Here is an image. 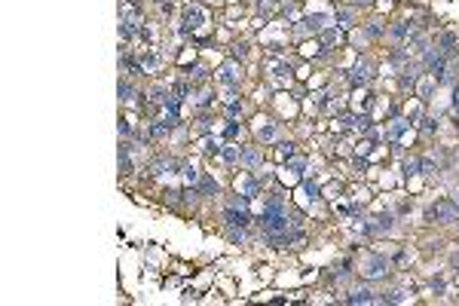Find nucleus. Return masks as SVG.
<instances>
[{"label": "nucleus", "mask_w": 459, "mask_h": 306, "mask_svg": "<svg viewBox=\"0 0 459 306\" xmlns=\"http://www.w3.org/2000/svg\"><path fill=\"white\" fill-rule=\"evenodd\" d=\"M248 202L251 199H245V196H236L230 205H227V211H224V221H227V227H245L251 218H248Z\"/></svg>", "instance_id": "obj_1"}, {"label": "nucleus", "mask_w": 459, "mask_h": 306, "mask_svg": "<svg viewBox=\"0 0 459 306\" xmlns=\"http://www.w3.org/2000/svg\"><path fill=\"white\" fill-rule=\"evenodd\" d=\"M426 218L429 221H438V224H453L459 221V208L453 199H441V202H435L429 211H426Z\"/></svg>", "instance_id": "obj_2"}, {"label": "nucleus", "mask_w": 459, "mask_h": 306, "mask_svg": "<svg viewBox=\"0 0 459 306\" xmlns=\"http://www.w3.org/2000/svg\"><path fill=\"white\" fill-rule=\"evenodd\" d=\"M260 227H263L267 236H273V233L288 230L291 224H288V215H285V211H263V215H260Z\"/></svg>", "instance_id": "obj_3"}, {"label": "nucleus", "mask_w": 459, "mask_h": 306, "mask_svg": "<svg viewBox=\"0 0 459 306\" xmlns=\"http://www.w3.org/2000/svg\"><path fill=\"white\" fill-rule=\"evenodd\" d=\"M208 21V12L199 6V3H190L187 9H184V28H181V34H187V31H196V28H202Z\"/></svg>", "instance_id": "obj_4"}, {"label": "nucleus", "mask_w": 459, "mask_h": 306, "mask_svg": "<svg viewBox=\"0 0 459 306\" xmlns=\"http://www.w3.org/2000/svg\"><path fill=\"white\" fill-rule=\"evenodd\" d=\"M361 273H365L368 279H383V276L389 273V261H386V257H380V254H371V257H365Z\"/></svg>", "instance_id": "obj_5"}, {"label": "nucleus", "mask_w": 459, "mask_h": 306, "mask_svg": "<svg viewBox=\"0 0 459 306\" xmlns=\"http://www.w3.org/2000/svg\"><path fill=\"white\" fill-rule=\"evenodd\" d=\"M371 77H374V64H371L368 58H358V61H355V67L346 74V80H349L352 86H365Z\"/></svg>", "instance_id": "obj_6"}, {"label": "nucleus", "mask_w": 459, "mask_h": 306, "mask_svg": "<svg viewBox=\"0 0 459 306\" xmlns=\"http://www.w3.org/2000/svg\"><path fill=\"white\" fill-rule=\"evenodd\" d=\"M239 77H242V74H239V64H236V61H224V64L218 67V83L227 86V89H236V86H239Z\"/></svg>", "instance_id": "obj_7"}, {"label": "nucleus", "mask_w": 459, "mask_h": 306, "mask_svg": "<svg viewBox=\"0 0 459 306\" xmlns=\"http://www.w3.org/2000/svg\"><path fill=\"white\" fill-rule=\"evenodd\" d=\"M361 230H368V233H389L392 230V215H377L368 224H361Z\"/></svg>", "instance_id": "obj_8"}, {"label": "nucleus", "mask_w": 459, "mask_h": 306, "mask_svg": "<svg viewBox=\"0 0 459 306\" xmlns=\"http://www.w3.org/2000/svg\"><path fill=\"white\" fill-rule=\"evenodd\" d=\"M236 193L245 196V199H254V196L260 193V181H254V178H239V181H236Z\"/></svg>", "instance_id": "obj_9"}, {"label": "nucleus", "mask_w": 459, "mask_h": 306, "mask_svg": "<svg viewBox=\"0 0 459 306\" xmlns=\"http://www.w3.org/2000/svg\"><path fill=\"white\" fill-rule=\"evenodd\" d=\"M407 132H410V123H407V120H395V123L389 126L386 138H389V141H401V138H404Z\"/></svg>", "instance_id": "obj_10"}, {"label": "nucleus", "mask_w": 459, "mask_h": 306, "mask_svg": "<svg viewBox=\"0 0 459 306\" xmlns=\"http://www.w3.org/2000/svg\"><path fill=\"white\" fill-rule=\"evenodd\" d=\"M159 64H162V58L153 52V49H147L144 55H141V70H147V74H153V70H159Z\"/></svg>", "instance_id": "obj_11"}, {"label": "nucleus", "mask_w": 459, "mask_h": 306, "mask_svg": "<svg viewBox=\"0 0 459 306\" xmlns=\"http://www.w3.org/2000/svg\"><path fill=\"white\" fill-rule=\"evenodd\" d=\"M196 190H199L202 196H218V190H221V187H218V181H214V178L202 175V178L196 181Z\"/></svg>", "instance_id": "obj_12"}, {"label": "nucleus", "mask_w": 459, "mask_h": 306, "mask_svg": "<svg viewBox=\"0 0 459 306\" xmlns=\"http://www.w3.org/2000/svg\"><path fill=\"white\" fill-rule=\"evenodd\" d=\"M123 21L141 25V12H138V3H135V0H126V3H123Z\"/></svg>", "instance_id": "obj_13"}, {"label": "nucleus", "mask_w": 459, "mask_h": 306, "mask_svg": "<svg viewBox=\"0 0 459 306\" xmlns=\"http://www.w3.org/2000/svg\"><path fill=\"white\" fill-rule=\"evenodd\" d=\"M346 303H380V300L374 297V291H368V288H358V291H352V294L346 297Z\"/></svg>", "instance_id": "obj_14"}, {"label": "nucleus", "mask_w": 459, "mask_h": 306, "mask_svg": "<svg viewBox=\"0 0 459 306\" xmlns=\"http://www.w3.org/2000/svg\"><path fill=\"white\" fill-rule=\"evenodd\" d=\"M328 21H331V15H325V12H316V15H309L303 25H306V31H322Z\"/></svg>", "instance_id": "obj_15"}, {"label": "nucleus", "mask_w": 459, "mask_h": 306, "mask_svg": "<svg viewBox=\"0 0 459 306\" xmlns=\"http://www.w3.org/2000/svg\"><path fill=\"white\" fill-rule=\"evenodd\" d=\"M340 40H343V34H340L337 28H325V31H322V46H325V49H331V46H337Z\"/></svg>", "instance_id": "obj_16"}, {"label": "nucleus", "mask_w": 459, "mask_h": 306, "mask_svg": "<svg viewBox=\"0 0 459 306\" xmlns=\"http://www.w3.org/2000/svg\"><path fill=\"white\" fill-rule=\"evenodd\" d=\"M276 135H279V126H276V123L257 126V138H260V141H276Z\"/></svg>", "instance_id": "obj_17"}, {"label": "nucleus", "mask_w": 459, "mask_h": 306, "mask_svg": "<svg viewBox=\"0 0 459 306\" xmlns=\"http://www.w3.org/2000/svg\"><path fill=\"white\" fill-rule=\"evenodd\" d=\"M147 95H150V101H153V104H165V98H168L172 92H168V89H165L162 83H156V86H153V89H150Z\"/></svg>", "instance_id": "obj_18"}, {"label": "nucleus", "mask_w": 459, "mask_h": 306, "mask_svg": "<svg viewBox=\"0 0 459 306\" xmlns=\"http://www.w3.org/2000/svg\"><path fill=\"white\" fill-rule=\"evenodd\" d=\"M168 129H172V123L162 116V120H156V123L150 126V138H165V135H168Z\"/></svg>", "instance_id": "obj_19"}, {"label": "nucleus", "mask_w": 459, "mask_h": 306, "mask_svg": "<svg viewBox=\"0 0 459 306\" xmlns=\"http://www.w3.org/2000/svg\"><path fill=\"white\" fill-rule=\"evenodd\" d=\"M242 166H248V169H254V166H260V150H254V147H248V150H242V159H239Z\"/></svg>", "instance_id": "obj_20"}, {"label": "nucleus", "mask_w": 459, "mask_h": 306, "mask_svg": "<svg viewBox=\"0 0 459 306\" xmlns=\"http://www.w3.org/2000/svg\"><path fill=\"white\" fill-rule=\"evenodd\" d=\"M456 74H459V64L450 58V61L444 64V74H441V80H444V83H450V86H456Z\"/></svg>", "instance_id": "obj_21"}, {"label": "nucleus", "mask_w": 459, "mask_h": 306, "mask_svg": "<svg viewBox=\"0 0 459 306\" xmlns=\"http://www.w3.org/2000/svg\"><path fill=\"white\" fill-rule=\"evenodd\" d=\"M181 178H184L187 184H196V181H199V172H196V166H193V162H181Z\"/></svg>", "instance_id": "obj_22"}, {"label": "nucleus", "mask_w": 459, "mask_h": 306, "mask_svg": "<svg viewBox=\"0 0 459 306\" xmlns=\"http://www.w3.org/2000/svg\"><path fill=\"white\" fill-rule=\"evenodd\" d=\"M441 46H444V55L453 58V52H456V37H453V34H444V37H441Z\"/></svg>", "instance_id": "obj_23"}, {"label": "nucleus", "mask_w": 459, "mask_h": 306, "mask_svg": "<svg viewBox=\"0 0 459 306\" xmlns=\"http://www.w3.org/2000/svg\"><path fill=\"white\" fill-rule=\"evenodd\" d=\"M273 77H276V80H288V77H291V64H288V61L273 64Z\"/></svg>", "instance_id": "obj_24"}, {"label": "nucleus", "mask_w": 459, "mask_h": 306, "mask_svg": "<svg viewBox=\"0 0 459 306\" xmlns=\"http://www.w3.org/2000/svg\"><path fill=\"white\" fill-rule=\"evenodd\" d=\"M407 34H410V25H407V21H395V25H392V37H395V40H404Z\"/></svg>", "instance_id": "obj_25"}, {"label": "nucleus", "mask_w": 459, "mask_h": 306, "mask_svg": "<svg viewBox=\"0 0 459 306\" xmlns=\"http://www.w3.org/2000/svg\"><path fill=\"white\" fill-rule=\"evenodd\" d=\"M414 86H417V67H407L401 77V89H414Z\"/></svg>", "instance_id": "obj_26"}, {"label": "nucleus", "mask_w": 459, "mask_h": 306, "mask_svg": "<svg viewBox=\"0 0 459 306\" xmlns=\"http://www.w3.org/2000/svg\"><path fill=\"white\" fill-rule=\"evenodd\" d=\"M435 83H438V80H435V77L429 74V77L423 80V86H420V98H429V95L435 92Z\"/></svg>", "instance_id": "obj_27"}, {"label": "nucleus", "mask_w": 459, "mask_h": 306, "mask_svg": "<svg viewBox=\"0 0 459 306\" xmlns=\"http://www.w3.org/2000/svg\"><path fill=\"white\" fill-rule=\"evenodd\" d=\"M303 169H306V162H303V159H297V156H291V159H288V172H291L294 178H300V175H303Z\"/></svg>", "instance_id": "obj_28"}, {"label": "nucleus", "mask_w": 459, "mask_h": 306, "mask_svg": "<svg viewBox=\"0 0 459 306\" xmlns=\"http://www.w3.org/2000/svg\"><path fill=\"white\" fill-rule=\"evenodd\" d=\"M303 193H306L309 202H319V199H322V193H319V187H316L312 181H303Z\"/></svg>", "instance_id": "obj_29"}, {"label": "nucleus", "mask_w": 459, "mask_h": 306, "mask_svg": "<svg viewBox=\"0 0 459 306\" xmlns=\"http://www.w3.org/2000/svg\"><path fill=\"white\" fill-rule=\"evenodd\" d=\"M221 156H224L227 162H239V159H242V150H239V147H224Z\"/></svg>", "instance_id": "obj_30"}, {"label": "nucleus", "mask_w": 459, "mask_h": 306, "mask_svg": "<svg viewBox=\"0 0 459 306\" xmlns=\"http://www.w3.org/2000/svg\"><path fill=\"white\" fill-rule=\"evenodd\" d=\"M116 89H119V98H123V101H132V98H135V89H132L126 80H119V86H116Z\"/></svg>", "instance_id": "obj_31"}, {"label": "nucleus", "mask_w": 459, "mask_h": 306, "mask_svg": "<svg viewBox=\"0 0 459 306\" xmlns=\"http://www.w3.org/2000/svg\"><path fill=\"white\" fill-rule=\"evenodd\" d=\"M202 150H205V153H221L224 147H221L218 138H205V141H202Z\"/></svg>", "instance_id": "obj_32"}, {"label": "nucleus", "mask_w": 459, "mask_h": 306, "mask_svg": "<svg viewBox=\"0 0 459 306\" xmlns=\"http://www.w3.org/2000/svg\"><path fill=\"white\" fill-rule=\"evenodd\" d=\"M263 211H285V205H282L279 196H270V199L263 202Z\"/></svg>", "instance_id": "obj_33"}, {"label": "nucleus", "mask_w": 459, "mask_h": 306, "mask_svg": "<svg viewBox=\"0 0 459 306\" xmlns=\"http://www.w3.org/2000/svg\"><path fill=\"white\" fill-rule=\"evenodd\" d=\"M276 153H279V159H282V162H288V159L294 156V144H279V150H276Z\"/></svg>", "instance_id": "obj_34"}, {"label": "nucleus", "mask_w": 459, "mask_h": 306, "mask_svg": "<svg viewBox=\"0 0 459 306\" xmlns=\"http://www.w3.org/2000/svg\"><path fill=\"white\" fill-rule=\"evenodd\" d=\"M205 77H208V70H205L202 64H193V67H190V80H205Z\"/></svg>", "instance_id": "obj_35"}, {"label": "nucleus", "mask_w": 459, "mask_h": 306, "mask_svg": "<svg viewBox=\"0 0 459 306\" xmlns=\"http://www.w3.org/2000/svg\"><path fill=\"white\" fill-rule=\"evenodd\" d=\"M227 236H230V242H239V245L245 242V233H242V227H239V230H236V227H230V230H227Z\"/></svg>", "instance_id": "obj_36"}, {"label": "nucleus", "mask_w": 459, "mask_h": 306, "mask_svg": "<svg viewBox=\"0 0 459 306\" xmlns=\"http://www.w3.org/2000/svg\"><path fill=\"white\" fill-rule=\"evenodd\" d=\"M245 55H248V46H245V43H236V46H233V61H239V58H245Z\"/></svg>", "instance_id": "obj_37"}, {"label": "nucleus", "mask_w": 459, "mask_h": 306, "mask_svg": "<svg viewBox=\"0 0 459 306\" xmlns=\"http://www.w3.org/2000/svg\"><path fill=\"white\" fill-rule=\"evenodd\" d=\"M172 95H175V98H187V95H190V83H178Z\"/></svg>", "instance_id": "obj_38"}, {"label": "nucleus", "mask_w": 459, "mask_h": 306, "mask_svg": "<svg viewBox=\"0 0 459 306\" xmlns=\"http://www.w3.org/2000/svg\"><path fill=\"white\" fill-rule=\"evenodd\" d=\"M417 169H420V162H417V159H407V162H404V178L417 175Z\"/></svg>", "instance_id": "obj_39"}, {"label": "nucleus", "mask_w": 459, "mask_h": 306, "mask_svg": "<svg viewBox=\"0 0 459 306\" xmlns=\"http://www.w3.org/2000/svg\"><path fill=\"white\" fill-rule=\"evenodd\" d=\"M227 113H230V116H239V113H242V104H239V101H230V104H227Z\"/></svg>", "instance_id": "obj_40"}, {"label": "nucleus", "mask_w": 459, "mask_h": 306, "mask_svg": "<svg viewBox=\"0 0 459 306\" xmlns=\"http://www.w3.org/2000/svg\"><path fill=\"white\" fill-rule=\"evenodd\" d=\"M236 135H239V126H236V123H230V126H227V132H224V138H227V141H233Z\"/></svg>", "instance_id": "obj_41"}, {"label": "nucleus", "mask_w": 459, "mask_h": 306, "mask_svg": "<svg viewBox=\"0 0 459 306\" xmlns=\"http://www.w3.org/2000/svg\"><path fill=\"white\" fill-rule=\"evenodd\" d=\"M355 150H358V156H368V153L374 150V144H371V141H361V144H358Z\"/></svg>", "instance_id": "obj_42"}, {"label": "nucleus", "mask_w": 459, "mask_h": 306, "mask_svg": "<svg viewBox=\"0 0 459 306\" xmlns=\"http://www.w3.org/2000/svg\"><path fill=\"white\" fill-rule=\"evenodd\" d=\"M435 129H438V123H435V120H423V132H426V135H432Z\"/></svg>", "instance_id": "obj_43"}, {"label": "nucleus", "mask_w": 459, "mask_h": 306, "mask_svg": "<svg viewBox=\"0 0 459 306\" xmlns=\"http://www.w3.org/2000/svg\"><path fill=\"white\" fill-rule=\"evenodd\" d=\"M119 135H132V123L129 120H119Z\"/></svg>", "instance_id": "obj_44"}, {"label": "nucleus", "mask_w": 459, "mask_h": 306, "mask_svg": "<svg viewBox=\"0 0 459 306\" xmlns=\"http://www.w3.org/2000/svg\"><path fill=\"white\" fill-rule=\"evenodd\" d=\"M337 21H343V28L352 21V12H337Z\"/></svg>", "instance_id": "obj_45"}, {"label": "nucleus", "mask_w": 459, "mask_h": 306, "mask_svg": "<svg viewBox=\"0 0 459 306\" xmlns=\"http://www.w3.org/2000/svg\"><path fill=\"white\" fill-rule=\"evenodd\" d=\"M420 169H423V175H435V166L426 159V162H420Z\"/></svg>", "instance_id": "obj_46"}, {"label": "nucleus", "mask_w": 459, "mask_h": 306, "mask_svg": "<svg viewBox=\"0 0 459 306\" xmlns=\"http://www.w3.org/2000/svg\"><path fill=\"white\" fill-rule=\"evenodd\" d=\"M199 104L208 107V104H211V92H202V95H199Z\"/></svg>", "instance_id": "obj_47"}, {"label": "nucleus", "mask_w": 459, "mask_h": 306, "mask_svg": "<svg viewBox=\"0 0 459 306\" xmlns=\"http://www.w3.org/2000/svg\"><path fill=\"white\" fill-rule=\"evenodd\" d=\"M453 110H456V113H459V86H456V89H453Z\"/></svg>", "instance_id": "obj_48"}, {"label": "nucleus", "mask_w": 459, "mask_h": 306, "mask_svg": "<svg viewBox=\"0 0 459 306\" xmlns=\"http://www.w3.org/2000/svg\"><path fill=\"white\" fill-rule=\"evenodd\" d=\"M453 202H456V208H459V190H453V196H450Z\"/></svg>", "instance_id": "obj_49"}, {"label": "nucleus", "mask_w": 459, "mask_h": 306, "mask_svg": "<svg viewBox=\"0 0 459 306\" xmlns=\"http://www.w3.org/2000/svg\"><path fill=\"white\" fill-rule=\"evenodd\" d=\"M358 3H374V0H358Z\"/></svg>", "instance_id": "obj_50"}]
</instances>
